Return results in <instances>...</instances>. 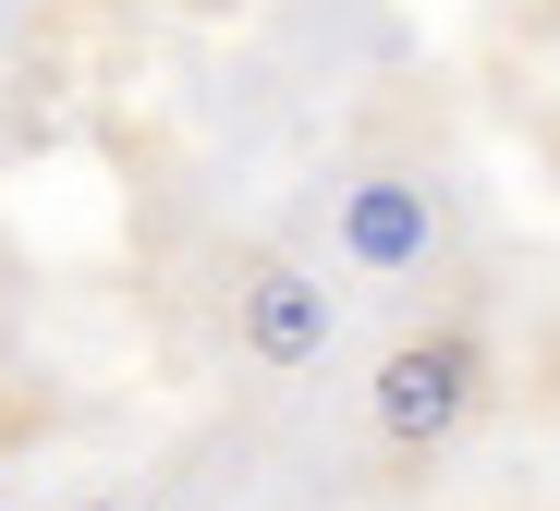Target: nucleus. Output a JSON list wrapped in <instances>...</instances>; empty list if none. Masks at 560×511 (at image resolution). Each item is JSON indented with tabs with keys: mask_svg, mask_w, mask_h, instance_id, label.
I'll use <instances>...</instances> for the list:
<instances>
[{
	"mask_svg": "<svg viewBox=\"0 0 560 511\" xmlns=\"http://www.w3.org/2000/svg\"><path fill=\"white\" fill-rule=\"evenodd\" d=\"M488 378H500L488 329L427 317V329H402V341L378 353V378H365V415H378V439H390L402 463H427V451H451L463 427L488 415Z\"/></svg>",
	"mask_w": 560,
	"mask_h": 511,
	"instance_id": "1",
	"label": "nucleus"
},
{
	"mask_svg": "<svg viewBox=\"0 0 560 511\" xmlns=\"http://www.w3.org/2000/svg\"><path fill=\"white\" fill-rule=\"evenodd\" d=\"M451 256V208H439V183L427 171H365L341 195V268L365 280H427Z\"/></svg>",
	"mask_w": 560,
	"mask_h": 511,
	"instance_id": "3",
	"label": "nucleus"
},
{
	"mask_svg": "<svg viewBox=\"0 0 560 511\" xmlns=\"http://www.w3.org/2000/svg\"><path fill=\"white\" fill-rule=\"evenodd\" d=\"M73 511H135V499H73Z\"/></svg>",
	"mask_w": 560,
	"mask_h": 511,
	"instance_id": "4",
	"label": "nucleus"
},
{
	"mask_svg": "<svg viewBox=\"0 0 560 511\" xmlns=\"http://www.w3.org/2000/svg\"><path fill=\"white\" fill-rule=\"evenodd\" d=\"M232 341H244V365H268V378H305V365H329V341H341V292H329L305 256H256V268L232 280Z\"/></svg>",
	"mask_w": 560,
	"mask_h": 511,
	"instance_id": "2",
	"label": "nucleus"
},
{
	"mask_svg": "<svg viewBox=\"0 0 560 511\" xmlns=\"http://www.w3.org/2000/svg\"><path fill=\"white\" fill-rule=\"evenodd\" d=\"M0 511H13V499H0Z\"/></svg>",
	"mask_w": 560,
	"mask_h": 511,
	"instance_id": "5",
	"label": "nucleus"
}]
</instances>
